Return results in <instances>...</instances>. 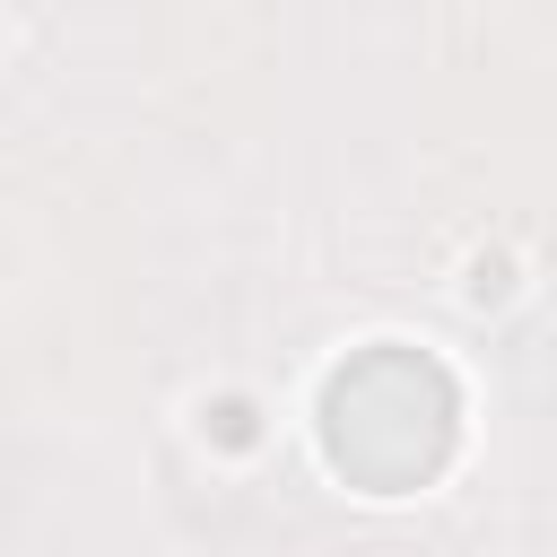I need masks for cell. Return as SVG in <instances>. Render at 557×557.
<instances>
[{"instance_id": "1", "label": "cell", "mask_w": 557, "mask_h": 557, "mask_svg": "<svg viewBox=\"0 0 557 557\" xmlns=\"http://www.w3.org/2000/svg\"><path fill=\"white\" fill-rule=\"evenodd\" d=\"M461 392L426 348L374 339L322 383V453L366 496H409L453 461Z\"/></svg>"}]
</instances>
